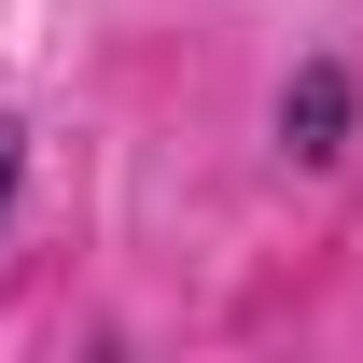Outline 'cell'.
<instances>
[{
    "label": "cell",
    "mask_w": 363,
    "mask_h": 363,
    "mask_svg": "<svg viewBox=\"0 0 363 363\" xmlns=\"http://www.w3.org/2000/svg\"><path fill=\"white\" fill-rule=\"evenodd\" d=\"M0 210H14V126H0Z\"/></svg>",
    "instance_id": "obj_2"
},
{
    "label": "cell",
    "mask_w": 363,
    "mask_h": 363,
    "mask_svg": "<svg viewBox=\"0 0 363 363\" xmlns=\"http://www.w3.org/2000/svg\"><path fill=\"white\" fill-rule=\"evenodd\" d=\"M335 126H350V84H335V70H308V84L279 98V140H294V154H335Z\"/></svg>",
    "instance_id": "obj_1"
}]
</instances>
